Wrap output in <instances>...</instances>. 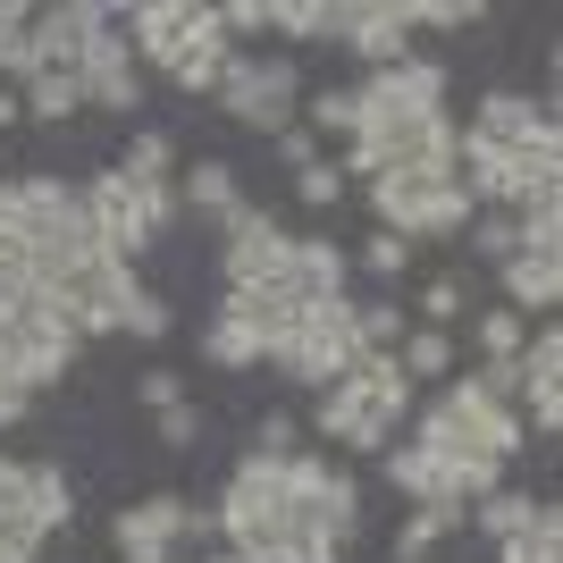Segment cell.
Segmentation results:
<instances>
[{
  "instance_id": "cell-1",
  "label": "cell",
  "mask_w": 563,
  "mask_h": 563,
  "mask_svg": "<svg viewBox=\"0 0 563 563\" xmlns=\"http://www.w3.org/2000/svg\"><path fill=\"white\" fill-rule=\"evenodd\" d=\"M404 412H412V378L396 371V353H353V371L336 387H320V438L345 454H387Z\"/></svg>"
},
{
  "instance_id": "cell-2",
  "label": "cell",
  "mask_w": 563,
  "mask_h": 563,
  "mask_svg": "<svg viewBox=\"0 0 563 563\" xmlns=\"http://www.w3.org/2000/svg\"><path fill=\"white\" fill-rule=\"evenodd\" d=\"M412 438L438 446V454H488V463H514L530 429H521L514 396H496V387H479V378H446V396L421 412Z\"/></svg>"
},
{
  "instance_id": "cell-3",
  "label": "cell",
  "mask_w": 563,
  "mask_h": 563,
  "mask_svg": "<svg viewBox=\"0 0 563 563\" xmlns=\"http://www.w3.org/2000/svg\"><path fill=\"white\" fill-rule=\"evenodd\" d=\"M211 521H219V539H228V555H244V563L278 555V547L295 539V505H286L278 454H244V463L228 471V488H219Z\"/></svg>"
},
{
  "instance_id": "cell-4",
  "label": "cell",
  "mask_w": 563,
  "mask_h": 563,
  "mask_svg": "<svg viewBox=\"0 0 563 563\" xmlns=\"http://www.w3.org/2000/svg\"><path fill=\"white\" fill-rule=\"evenodd\" d=\"M353 353H362V345H353V303L336 295V303H311L303 311V329L269 353V371L295 378V387H336V378L353 371Z\"/></svg>"
},
{
  "instance_id": "cell-5",
  "label": "cell",
  "mask_w": 563,
  "mask_h": 563,
  "mask_svg": "<svg viewBox=\"0 0 563 563\" xmlns=\"http://www.w3.org/2000/svg\"><path fill=\"white\" fill-rule=\"evenodd\" d=\"M219 101H228L235 126L286 135V126H295V110H303V76H295V59H228Z\"/></svg>"
},
{
  "instance_id": "cell-6",
  "label": "cell",
  "mask_w": 563,
  "mask_h": 563,
  "mask_svg": "<svg viewBox=\"0 0 563 563\" xmlns=\"http://www.w3.org/2000/svg\"><path fill=\"white\" fill-rule=\"evenodd\" d=\"M85 228H93V244L110 261H135L143 244H152V186H135V177H126V168H101V177H85Z\"/></svg>"
},
{
  "instance_id": "cell-7",
  "label": "cell",
  "mask_w": 563,
  "mask_h": 563,
  "mask_svg": "<svg viewBox=\"0 0 563 563\" xmlns=\"http://www.w3.org/2000/svg\"><path fill=\"white\" fill-rule=\"evenodd\" d=\"M219 521L211 514H194V496L161 488V496H143V505H126V514L110 521V539L126 563H177V539H211Z\"/></svg>"
},
{
  "instance_id": "cell-8",
  "label": "cell",
  "mask_w": 563,
  "mask_h": 563,
  "mask_svg": "<svg viewBox=\"0 0 563 563\" xmlns=\"http://www.w3.org/2000/svg\"><path fill=\"white\" fill-rule=\"evenodd\" d=\"M286 253H295V235H286L269 211H253V202H244V211L219 228V286H228V295L278 286V278H286Z\"/></svg>"
},
{
  "instance_id": "cell-9",
  "label": "cell",
  "mask_w": 563,
  "mask_h": 563,
  "mask_svg": "<svg viewBox=\"0 0 563 563\" xmlns=\"http://www.w3.org/2000/svg\"><path fill=\"white\" fill-rule=\"evenodd\" d=\"M135 295H143V286H135V261H110V253H93L68 286H51V303H59V320H68L76 336H110L118 320H126Z\"/></svg>"
},
{
  "instance_id": "cell-10",
  "label": "cell",
  "mask_w": 563,
  "mask_h": 563,
  "mask_svg": "<svg viewBox=\"0 0 563 563\" xmlns=\"http://www.w3.org/2000/svg\"><path fill=\"white\" fill-rule=\"evenodd\" d=\"M118 25H126V51H135V59H152V68H177V59H186V43L228 34V25H219V9H202V0H135V9H118Z\"/></svg>"
},
{
  "instance_id": "cell-11",
  "label": "cell",
  "mask_w": 563,
  "mask_h": 563,
  "mask_svg": "<svg viewBox=\"0 0 563 563\" xmlns=\"http://www.w3.org/2000/svg\"><path fill=\"white\" fill-rule=\"evenodd\" d=\"M463 135L496 143V152H521V161H555L563 168V126H555V110L530 101V93H488L479 110H471Z\"/></svg>"
},
{
  "instance_id": "cell-12",
  "label": "cell",
  "mask_w": 563,
  "mask_h": 563,
  "mask_svg": "<svg viewBox=\"0 0 563 563\" xmlns=\"http://www.w3.org/2000/svg\"><path fill=\"white\" fill-rule=\"evenodd\" d=\"M76 76H85V110H118V118L143 110V68H135V51H126V34H118V25L85 43Z\"/></svg>"
},
{
  "instance_id": "cell-13",
  "label": "cell",
  "mask_w": 563,
  "mask_h": 563,
  "mask_svg": "<svg viewBox=\"0 0 563 563\" xmlns=\"http://www.w3.org/2000/svg\"><path fill=\"white\" fill-rule=\"evenodd\" d=\"M110 25H118V9H101V0H51V9H34V59L43 68H76L85 43L110 34Z\"/></svg>"
},
{
  "instance_id": "cell-14",
  "label": "cell",
  "mask_w": 563,
  "mask_h": 563,
  "mask_svg": "<svg viewBox=\"0 0 563 563\" xmlns=\"http://www.w3.org/2000/svg\"><path fill=\"white\" fill-rule=\"evenodd\" d=\"M514 371H521V387H530V421H521V429L555 438V429H563V329H555V320H539V336L514 353Z\"/></svg>"
},
{
  "instance_id": "cell-15",
  "label": "cell",
  "mask_w": 563,
  "mask_h": 563,
  "mask_svg": "<svg viewBox=\"0 0 563 563\" xmlns=\"http://www.w3.org/2000/svg\"><path fill=\"white\" fill-rule=\"evenodd\" d=\"M345 51H362L371 68H404V59H412V18H404V0H353Z\"/></svg>"
},
{
  "instance_id": "cell-16",
  "label": "cell",
  "mask_w": 563,
  "mask_h": 563,
  "mask_svg": "<svg viewBox=\"0 0 563 563\" xmlns=\"http://www.w3.org/2000/svg\"><path fill=\"white\" fill-rule=\"evenodd\" d=\"M345 269L353 261L336 253L329 235H295V253H286V286H295L303 303H336V295H345Z\"/></svg>"
},
{
  "instance_id": "cell-17",
  "label": "cell",
  "mask_w": 563,
  "mask_h": 563,
  "mask_svg": "<svg viewBox=\"0 0 563 563\" xmlns=\"http://www.w3.org/2000/svg\"><path fill=\"white\" fill-rule=\"evenodd\" d=\"M563 303V253H514L505 261V311H521V320H530V311H555Z\"/></svg>"
},
{
  "instance_id": "cell-18",
  "label": "cell",
  "mask_w": 563,
  "mask_h": 563,
  "mask_svg": "<svg viewBox=\"0 0 563 563\" xmlns=\"http://www.w3.org/2000/svg\"><path fill=\"white\" fill-rule=\"evenodd\" d=\"M0 539L43 547V521H34V463H18V454H0Z\"/></svg>"
},
{
  "instance_id": "cell-19",
  "label": "cell",
  "mask_w": 563,
  "mask_h": 563,
  "mask_svg": "<svg viewBox=\"0 0 563 563\" xmlns=\"http://www.w3.org/2000/svg\"><path fill=\"white\" fill-rule=\"evenodd\" d=\"M471 521H479V530H488V539L505 547V539H530L539 521H555V505H539V496H514V488H496V496H479V505H471Z\"/></svg>"
},
{
  "instance_id": "cell-20",
  "label": "cell",
  "mask_w": 563,
  "mask_h": 563,
  "mask_svg": "<svg viewBox=\"0 0 563 563\" xmlns=\"http://www.w3.org/2000/svg\"><path fill=\"white\" fill-rule=\"evenodd\" d=\"M177 202L228 228V219L244 211V186H235V168H228V161H202V168H194V177H186V186H177Z\"/></svg>"
},
{
  "instance_id": "cell-21",
  "label": "cell",
  "mask_w": 563,
  "mask_h": 563,
  "mask_svg": "<svg viewBox=\"0 0 563 563\" xmlns=\"http://www.w3.org/2000/svg\"><path fill=\"white\" fill-rule=\"evenodd\" d=\"M505 219H514L521 253H563V186H539L521 211H505Z\"/></svg>"
},
{
  "instance_id": "cell-22",
  "label": "cell",
  "mask_w": 563,
  "mask_h": 563,
  "mask_svg": "<svg viewBox=\"0 0 563 563\" xmlns=\"http://www.w3.org/2000/svg\"><path fill=\"white\" fill-rule=\"evenodd\" d=\"M228 59H235V43H228V34H202V43H186V59L168 68V85H177V93H219Z\"/></svg>"
},
{
  "instance_id": "cell-23",
  "label": "cell",
  "mask_w": 563,
  "mask_h": 563,
  "mask_svg": "<svg viewBox=\"0 0 563 563\" xmlns=\"http://www.w3.org/2000/svg\"><path fill=\"white\" fill-rule=\"evenodd\" d=\"M18 101H25V118H76V110H85V76H76V68H43Z\"/></svg>"
},
{
  "instance_id": "cell-24",
  "label": "cell",
  "mask_w": 563,
  "mask_h": 563,
  "mask_svg": "<svg viewBox=\"0 0 563 563\" xmlns=\"http://www.w3.org/2000/svg\"><path fill=\"white\" fill-rule=\"evenodd\" d=\"M454 521H463L454 505H412V514H404V530H396V563H429V547L446 539Z\"/></svg>"
},
{
  "instance_id": "cell-25",
  "label": "cell",
  "mask_w": 563,
  "mask_h": 563,
  "mask_svg": "<svg viewBox=\"0 0 563 563\" xmlns=\"http://www.w3.org/2000/svg\"><path fill=\"white\" fill-rule=\"evenodd\" d=\"M396 371H404V378H446V371H454V336H446V329H404Z\"/></svg>"
},
{
  "instance_id": "cell-26",
  "label": "cell",
  "mask_w": 563,
  "mask_h": 563,
  "mask_svg": "<svg viewBox=\"0 0 563 563\" xmlns=\"http://www.w3.org/2000/svg\"><path fill=\"white\" fill-rule=\"evenodd\" d=\"M202 353H211L219 371H253V362H261V336L244 329V320H235V311H219L211 329H202Z\"/></svg>"
},
{
  "instance_id": "cell-27",
  "label": "cell",
  "mask_w": 563,
  "mask_h": 563,
  "mask_svg": "<svg viewBox=\"0 0 563 563\" xmlns=\"http://www.w3.org/2000/svg\"><path fill=\"white\" fill-rule=\"evenodd\" d=\"M126 177H135V186H168V168H177V143L161 135V126H135V143H126Z\"/></svg>"
},
{
  "instance_id": "cell-28",
  "label": "cell",
  "mask_w": 563,
  "mask_h": 563,
  "mask_svg": "<svg viewBox=\"0 0 563 563\" xmlns=\"http://www.w3.org/2000/svg\"><path fill=\"white\" fill-rule=\"evenodd\" d=\"M404 329H412L404 303H353V345H362V353H396Z\"/></svg>"
},
{
  "instance_id": "cell-29",
  "label": "cell",
  "mask_w": 563,
  "mask_h": 563,
  "mask_svg": "<svg viewBox=\"0 0 563 563\" xmlns=\"http://www.w3.org/2000/svg\"><path fill=\"white\" fill-rule=\"evenodd\" d=\"M34 521H43V539L76 521V496H68V471L59 463H34Z\"/></svg>"
},
{
  "instance_id": "cell-30",
  "label": "cell",
  "mask_w": 563,
  "mask_h": 563,
  "mask_svg": "<svg viewBox=\"0 0 563 563\" xmlns=\"http://www.w3.org/2000/svg\"><path fill=\"white\" fill-rule=\"evenodd\" d=\"M303 110H311V126H320V135H353L362 93H353V85H320V93H303Z\"/></svg>"
},
{
  "instance_id": "cell-31",
  "label": "cell",
  "mask_w": 563,
  "mask_h": 563,
  "mask_svg": "<svg viewBox=\"0 0 563 563\" xmlns=\"http://www.w3.org/2000/svg\"><path fill=\"white\" fill-rule=\"evenodd\" d=\"M320 25H329V0H269V34L286 43H320Z\"/></svg>"
},
{
  "instance_id": "cell-32",
  "label": "cell",
  "mask_w": 563,
  "mask_h": 563,
  "mask_svg": "<svg viewBox=\"0 0 563 563\" xmlns=\"http://www.w3.org/2000/svg\"><path fill=\"white\" fill-rule=\"evenodd\" d=\"M496 563H563V514L539 521L530 539H505V547H496Z\"/></svg>"
},
{
  "instance_id": "cell-33",
  "label": "cell",
  "mask_w": 563,
  "mask_h": 563,
  "mask_svg": "<svg viewBox=\"0 0 563 563\" xmlns=\"http://www.w3.org/2000/svg\"><path fill=\"white\" fill-rule=\"evenodd\" d=\"M463 244H471V253H488V261H514V253H521V244H514V219H505V211H471Z\"/></svg>"
},
{
  "instance_id": "cell-34",
  "label": "cell",
  "mask_w": 563,
  "mask_h": 563,
  "mask_svg": "<svg viewBox=\"0 0 563 563\" xmlns=\"http://www.w3.org/2000/svg\"><path fill=\"white\" fill-rule=\"evenodd\" d=\"M0 76H18V93L43 76V59H34V25H0Z\"/></svg>"
},
{
  "instance_id": "cell-35",
  "label": "cell",
  "mask_w": 563,
  "mask_h": 563,
  "mask_svg": "<svg viewBox=\"0 0 563 563\" xmlns=\"http://www.w3.org/2000/svg\"><path fill=\"white\" fill-rule=\"evenodd\" d=\"M479 353H488V362H514L521 353V311H479Z\"/></svg>"
},
{
  "instance_id": "cell-36",
  "label": "cell",
  "mask_w": 563,
  "mask_h": 563,
  "mask_svg": "<svg viewBox=\"0 0 563 563\" xmlns=\"http://www.w3.org/2000/svg\"><path fill=\"white\" fill-rule=\"evenodd\" d=\"M295 194H303L311 211H336V202H345V168H336V161H311L303 177H295Z\"/></svg>"
},
{
  "instance_id": "cell-37",
  "label": "cell",
  "mask_w": 563,
  "mask_h": 563,
  "mask_svg": "<svg viewBox=\"0 0 563 563\" xmlns=\"http://www.w3.org/2000/svg\"><path fill=\"white\" fill-rule=\"evenodd\" d=\"M362 269H371V278H404V269H412V244H404V235H387V228H378L371 244H362Z\"/></svg>"
},
{
  "instance_id": "cell-38",
  "label": "cell",
  "mask_w": 563,
  "mask_h": 563,
  "mask_svg": "<svg viewBox=\"0 0 563 563\" xmlns=\"http://www.w3.org/2000/svg\"><path fill=\"white\" fill-rule=\"evenodd\" d=\"M454 320H463V286H454V278H429L421 286V329H454Z\"/></svg>"
},
{
  "instance_id": "cell-39",
  "label": "cell",
  "mask_w": 563,
  "mask_h": 563,
  "mask_svg": "<svg viewBox=\"0 0 563 563\" xmlns=\"http://www.w3.org/2000/svg\"><path fill=\"white\" fill-rule=\"evenodd\" d=\"M412 25H479V0H404Z\"/></svg>"
},
{
  "instance_id": "cell-40",
  "label": "cell",
  "mask_w": 563,
  "mask_h": 563,
  "mask_svg": "<svg viewBox=\"0 0 563 563\" xmlns=\"http://www.w3.org/2000/svg\"><path fill=\"white\" fill-rule=\"evenodd\" d=\"M118 329H126V336H143V345H161V336H168V303H161V295H135Z\"/></svg>"
},
{
  "instance_id": "cell-41",
  "label": "cell",
  "mask_w": 563,
  "mask_h": 563,
  "mask_svg": "<svg viewBox=\"0 0 563 563\" xmlns=\"http://www.w3.org/2000/svg\"><path fill=\"white\" fill-rule=\"evenodd\" d=\"M152 429H161V446H194V438H202V412H194V404H168V412H152Z\"/></svg>"
},
{
  "instance_id": "cell-42",
  "label": "cell",
  "mask_w": 563,
  "mask_h": 563,
  "mask_svg": "<svg viewBox=\"0 0 563 563\" xmlns=\"http://www.w3.org/2000/svg\"><path fill=\"white\" fill-rule=\"evenodd\" d=\"M269 143H278V161H286V168H295V177H303V168H311V161H320V135H311L303 118H295V126H286V135H269Z\"/></svg>"
},
{
  "instance_id": "cell-43",
  "label": "cell",
  "mask_w": 563,
  "mask_h": 563,
  "mask_svg": "<svg viewBox=\"0 0 563 563\" xmlns=\"http://www.w3.org/2000/svg\"><path fill=\"white\" fill-rule=\"evenodd\" d=\"M219 25H228V43H235V34H269V0H228Z\"/></svg>"
},
{
  "instance_id": "cell-44",
  "label": "cell",
  "mask_w": 563,
  "mask_h": 563,
  "mask_svg": "<svg viewBox=\"0 0 563 563\" xmlns=\"http://www.w3.org/2000/svg\"><path fill=\"white\" fill-rule=\"evenodd\" d=\"M253 454H295V421H286V412H261V429H253Z\"/></svg>"
},
{
  "instance_id": "cell-45",
  "label": "cell",
  "mask_w": 563,
  "mask_h": 563,
  "mask_svg": "<svg viewBox=\"0 0 563 563\" xmlns=\"http://www.w3.org/2000/svg\"><path fill=\"white\" fill-rule=\"evenodd\" d=\"M143 404H152V412L186 404V378H177V371H143Z\"/></svg>"
},
{
  "instance_id": "cell-46",
  "label": "cell",
  "mask_w": 563,
  "mask_h": 563,
  "mask_svg": "<svg viewBox=\"0 0 563 563\" xmlns=\"http://www.w3.org/2000/svg\"><path fill=\"white\" fill-rule=\"evenodd\" d=\"M25 404H34V387L0 371V429H18V421H25Z\"/></svg>"
},
{
  "instance_id": "cell-47",
  "label": "cell",
  "mask_w": 563,
  "mask_h": 563,
  "mask_svg": "<svg viewBox=\"0 0 563 563\" xmlns=\"http://www.w3.org/2000/svg\"><path fill=\"white\" fill-rule=\"evenodd\" d=\"M18 118H25V101H18V93H0V126H18Z\"/></svg>"
},
{
  "instance_id": "cell-48",
  "label": "cell",
  "mask_w": 563,
  "mask_h": 563,
  "mask_svg": "<svg viewBox=\"0 0 563 563\" xmlns=\"http://www.w3.org/2000/svg\"><path fill=\"white\" fill-rule=\"evenodd\" d=\"M211 563H244V555H211Z\"/></svg>"
}]
</instances>
